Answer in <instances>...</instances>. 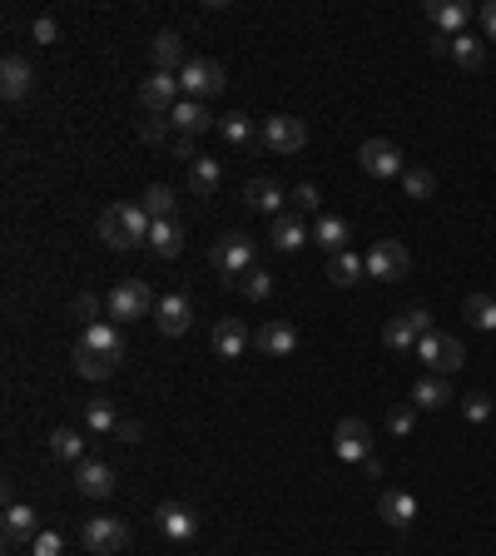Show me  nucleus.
I'll use <instances>...</instances> for the list:
<instances>
[{
  "label": "nucleus",
  "instance_id": "obj_1",
  "mask_svg": "<svg viewBox=\"0 0 496 556\" xmlns=\"http://www.w3.org/2000/svg\"><path fill=\"white\" fill-rule=\"evenodd\" d=\"M149 229H154V219L144 214V204H110L100 214V239L110 249H139V244H149Z\"/></svg>",
  "mask_w": 496,
  "mask_h": 556
},
{
  "label": "nucleus",
  "instance_id": "obj_2",
  "mask_svg": "<svg viewBox=\"0 0 496 556\" xmlns=\"http://www.w3.org/2000/svg\"><path fill=\"white\" fill-rule=\"evenodd\" d=\"M179 90L204 105V100H214V95L229 90V70H224L219 60H204V55H199V60H189V65L179 70Z\"/></svg>",
  "mask_w": 496,
  "mask_h": 556
},
{
  "label": "nucleus",
  "instance_id": "obj_3",
  "mask_svg": "<svg viewBox=\"0 0 496 556\" xmlns=\"http://www.w3.org/2000/svg\"><path fill=\"white\" fill-rule=\"evenodd\" d=\"M110 318L115 323H139V318H149V308H159V298L149 293V283L144 278H124V283H115L110 288Z\"/></svg>",
  "mask_w": 496,
  "mask_h": 556
},
{
  "label": "nucleus",
  "instance_id": "obj_4",
  "mask_svg": "<svg viewBox=\"0 0 496 556\" xmlns=\"http://www.w3.org/2000/svg\"><path fill=\"white\" fill-rule=\"evenodd\" d=\"M417 358H422V363H427V373H437V378H447V373H457V368L467 363L462 343H457L452 333H437V328L417 343Z\"/></svg>",
  "mask_w": 496,
  "mask_h": 556
},
{
  "label": "nucleus",
  "instance_id": "obj_5",
  "mask_svg": "<svg viewBox=\"0 0 496 556\" xmlns=\"http://www.w3.org/2000/svg\"><path fill=\"white\" fill-rule=\"evenodd\" d=\"M253 239L248 234H224V239H214V249H209V264L219 269L224 278H244L253 269Z\"/></svg>",
  "mask_w": 496,
  "mask_h": 556
},
{
  "label": "nucleus",
  "instance_id": "obj_6",
  "mask_svg": "<svg viewBox=\"0 0 496 556\" xmlns=\"http://www.w3.org/2000/svg\"><path fill=\"white\" fill-rule=\"evenodd\" d=\"M80 542H85L90 556H120L129 547V527H124L120 517H90L80 527Z\"/></svg>",
  "mask_w": 496,
  "mask_h": 556
},
{
  "label": "nucleus",
  "instance_id": "obj_7",
  "mask_svg": "<svg viewBox=\"0 0 496 556\" xmlns=\"http://www.w3.org/2000/svg\"><path fill=\"white\" fill-rule=\"evenodd\" d=\"M407 269H412V254H407L397 239H377L368 249V278L397 283V278H407Z\"/></svg>",
  "mask_w": 496,
  "mask_h": 556
},
{
  "label": "nucleus",
  "instance_id": "obj_8",
  "mask_svg": "<svg viewBox=\"0 0 496 556\" xmlns=\"http://www.w3.org/2000/svg\"><path fill=\"white\" fill-rule=\"evenodd\" d=\"M258 139H263L273 154H298V149L308 144V125L293 120V115H268L263 130H258Z\"/></svg>",
  "mask_w": 496,
  "mask_h": 556
},
{
  "label": "nucleus",
  "instance_id": "obj_9",
  "mask_svg": "<svg viewBox=\"0 0 496 556\" xmlns=\"http://www.w3.org/2000/svg\"><path fill=\"white\" fill-rule=\"evenodd\" d=\"M333 452H338L343 462H368L372 457V427L363 417H343V422L333 427Z\"/></svg>",
  "mask_w": 496,
  "mask_h": 556
},
{
  "label": "nucleus",
  "instance_id": "obj_10",
  "mask_svg": "<svg viewBox=\"0 0 496 556\" xmlns=\"http://www.w3.org/2000/svg\"><path fill=\"white\" fill-rule=\"evenodd\" d=\"M358 164L368 169L372 179H402V149L392 144V139H368L363 149H358Z\"/></svg>",
  "mask_w": 496,
  "mask_h": 556
},
{
  "label": "nucleus",
  "instance_id": "obj_11",
  "mask_svg": "<svg viewBox=\"0 0 496 556\" xmlns=\"http://www.w3.org/2000/svg\"><path fill=\"white\" fill-rule=\"evenodd\" d=\"M139 105H144L149 115H169V110L179 105V75H164V70H154V75L139 85Z\"/></svg>",
  "mask_w": 496,
  "mask_h": 556
},
{
  "label": "nucleus",
  "instance_id": "obj_12",
  "mask_svg": "<svg viewBox=\"0 0 496 556\" xmlns=\"http://www.w3.org/2000/svg\"><path fill=\"white\" fill-rule=\"evenodd\" d=\"M154 527H159L169 542H189V537L199 532V517H194L184 502H159V507H154Z\"/></svg>",
  "mask_w": 496,
  "mask_h": 556
},
{
  "label": "nucleus",
  "instance_id": "obj_13",
  "mask_svg": "<svg viewBox=\"0 0 496 556\" xmlns=\"http://www.w3.org/2000/svg\"><path fill=\"white\" fill-rule=\"evenodd\" d=\"M189 318H194L189 293H164V298H159V308H154V323H159V333H164V338L189 333Z\"/></svg>",
  "mask_w": 496,
  "mask_h": 556
},
{
  "label": "nucleus",
  "instance_id": "obj_14",
  "mask_svg": "<svg viewBox=\"0 0 496 556\" xmlns=\"http://www.w3.org/2000/svg\"><path fill=\"white\" fill-rule=\"evenodd\" d=\"M253 343H258V353H263V358H288V353L298 348V328H293V323H283V318H268V323L253 333Z\"/></svg>",
  "mask_w": 496,
  "mask_h": 556
},
{
  "label": "nucleus",
  "instance_id": "obj_15",
  "mask_svg": "<svg viewBox=\"0 0 496 556\" xmlns=\"http://www.w3.org/2000/svg\"><path fill=\"white\" fill-rule=\"evenodd\" d=\"M0 537H5V547H25V542H35L40 537V517H35V507H5V517H0Z\"/></svg>",
  "mask_w": 496,
  "mask_h": 556
},
{
  "label": "nucleus",
  "instance_id": "obj_16",
  "mask_svg": "<svg viewBox=\"0 0 496 556\" xmlns=\"http://www.w3.org/2000/svg\"><path fill=\"white\" fill-rule=\"evenodd\" d=\"M30 90H35V70H30V60L5 55V60H0V95H5V100H25Z\"/></svg>",
  "mask_w": 496,
  "mask_h": 556
},
{
  "label": "nucleus",
  "instance_id": "obj_17",
  "mask_svg": "<svg viewBox=\"0 0 496 556\" xmlns=\"http://www.w3.org/2000/svg\"><path fill=\"white\" fill-rule=\"evenodd\" d=\"M308 239H313V234H308V224H303L298 214H278V219L268 224V244H273L278 254H298Z\"/></svg>",
  "mask_w": 496,
  "mask_h": 556
},
{
  "label": "nucleus",
  "instance_id": "obj_18",
  "mask_svg": "<svg viewBox=\"0 0 496 556\" xmlns=\"http://www.w3.org/2000/svg\"><path fill=\"white\" fill-rule=\"evenodd\" d=\"M427 20L437 25V35H462L467 30V20H472V10L462 5V0H427Z\"/></svg>",
  "mask_w": 496,
  "mask_h": 556
},
{
  "label": "nucleus",
  "instance_id": "obj_19",
  "mask_svg": "<svg viewBox=\"0 0 496 556\" xmlns=\"http://www.w3.org/2000/svg\"><path fill=\"white\" fill-rule=\"evenodd\" d=\"M377 512H382V522L387 527H412V517H417V497L412 492H402V487H387L382 497H377Z\"/></svg>",
  "mask_w": 496,
  "mask_h": 556
},
{
  "label": "nucleus",
  "instance_id": "obj_20",
  "mask_svg": "<svg viewBox=\"0 0 496 556\" xmlns=\"http://www.w3.org/2000/svg\"><path fill=\"white\" fill-rule=\"evenodd\" d=\"M70 368H75L85 383H105V378H110L120 363H115V358H105V353H95L90 343H75V353H70Z\"/></svg>",
  "mask_w": 496,
  "mask_h": 556
},
{
  "label": "nucleus",
  "instance_id": "obj_21",
  "mask_svg": "<svg viewBox=\"0 0 496 556\" xmlns=\"http://www.w3.org/2000/svg\"><path fill=\"white\" fill-rule=\"evenodd\" d=\"M75 487H80V497H110L115 492V472H110V462H80L75 467Z\"/></svg>",
  "mask_w": 496,
  "mask_h": 556
},
{
  "label": "nucleus",
  "instance_id": "obj_22",
  "mask_svg": "<svg viewBox=\"0 0 496 556\" xmlns=\"http://www.w3.org/2000/svg\"><path fill=\"white\" fill-rule=\"evenodd\" d=\"M209 343H214V353H219V358H239V353L248 348L244 318H219V323H214V333H209Z\"/></svg>",
  "mask_w": 496,
  "mask_h": 556
},
{
  "label": "nucleus",
  "instance_id": "obj_23",
  "mask_svg": "<svg viewBox=\"0 0 496 556\" xmlns=\"http://www.w3.org/2000/svg\"><path fill=\"white\" fill-rule=\"evenodd\" d=\"M149 55H154V70H164V75H174V70L189 65V60H184V40H179L174 30H159L154 45H149Z\"/></svg>",
  "mask_w": 496,
  "mask_h": 556
},
{
  "label": "nucleus",
  "instance_id": "obj_24",
  "mask_svg": "<svg viewBox=\"0 0 496 556\" xmlns=\"http://www.w3.org/2000/svg\"><path fill=\"white\" fill-rule=\"evenodd\" d=\"M169 125H174V130H184V139H194V135H204V130L214 125V115H209L199 100H179V105L169 110Z\"/></svg>",
  "mask_w": 496,
  "mask_h": 556
},
{
  "label": "nucleus",
  "instance_id": "obj_25",
  "mask_svg": "<svg viewBox=\"0 0 496 556\" xmlns=\"http://www.w3.org/2000/svg\"><path fill=\"white\" fill-rule=\"evenodd\" d=\"M149 249H154L159 259H179V249H184V224H179V219H154Z\"/></svg>",
  "mask_w": 496,
  "mask_h": 556
},
{
  "label": "nucleus",
  "instance_id": "obj_26",
  "mask_svg": "<svg viewBox=\"0 0 496 556\" xmlns=\"http://www.w3.org/2000/svg\"><path fill=\"white\" fill-rule=\"evenodd\" d=\"M452 403V388H447V378H417L412 383V408H422V413H437V408H447Z\"/></svg>",
  "mask_w": 496,
  "mask_h": 556
},
{
  "label": "nucleus",
  "instance_id": "obj_27",
  "mask_svg": "<svg viewBox=\"0 0 496 556\" xmlns=\"http://www.w3.org/2000/svg\"><path fill=\"white\" fill-rule=\"evenodd\" d=\"M348 239H353V234H348V219H338V214H323V219L313 224V244L328 249V254H343Z\"/></svg>",
  "mask_w": 496,
  "mask_h": 556
},
{
  "label": "nucleus",
  "instance_id": "obj_28",
  "mask_svg": "<svg viewBox=\"0 0 496 556\" xmlns=\"http://www.w3.org/2000/svg\"><path fill=\"white\" fill-rule=\"evenodd\" d=\"M382 343H387V353H417L422 333L412 328V318H407V313H397V318H387V328H382Z\"/></svg>",
  "mask_w": 496,
  "mask_h": 556
},
{
  "label": "nucleus",
  "instance_id": "obj_29",
  "mask_svg": "<svg viewBox=\"0 0 496 556\" xmlns=\"http://www.w3.org/2000/svg\"><path fill=\"white\" fill-rule=\"evenodd\" d=\"M363 274H368V259H358L353 249H343V254L328 259V283H333V288H353Z\"/></svg>",
  "mask_w": 496,
  "mask_h": 556
},
{
  "label": "nucleus",
  "instance_id": "obj_30",
  "mask_svg": "<svg viewBox=\"0 0 496 556\" xmlns=\"http://www.w3.org/2000/svg\"><path fill=\"white\" fill-rule=\"evenodd\" d=\"M80 343H90L95 353H105V358H115V363L124 358V338L115 323H90V328L80 333Z\"/></svg>",
  "mask_w": 496,
  "mask_h": 556
},
{
  "label": "nucleus",
  "instance_id": "obj_31",
  "mask_svg": "<svg viewBox=\"0 0 496 556\" xmlns=\"http://www.w3.org/2000/svg\"><path fill=\"white\" fill-rule=\"evenodd\" d=\"M248 209H258V214H268V219H278V209H283V189L273 184V179H253L244 189Z\"/></svg>",
  "mask_w": 496,
  "mask_h": 556
},
{
  "label": "nucleus",
  "instance_id": "obj_32",
  "mask_svg": "<svg viewBox=\"0 0 496 556\" xmlns=\"http://www.w3.org/2000/svg\"><path fill=\"white\" fill-rule=\"evenodd\" d=\"M462 318H467L472 328L492 333L496 328V298L492 293H467V298H462Z\"/></svg>",
  "mask_w": 496,
  "mask_h": 556
},
{
  "label": "nucleus",
  "instance_id": "obj_33",
  "mask_svg": "<svg viewBox=\"0 0 496 556\" xmlns=\"http://www.w3.org/2000/svg\"><path fill=\"white\" fill-rule=\"evenodd\" d=\"M452 60H457L462 70H482V65H487V45H482L472 30H462V35H452Z\"/></svg>",
  "mask_w": 496,
  "mask_h": 556
},
{
  "label": "nucleus",
  "instance_id": "obj_34",
  "mask_svg": "<svg viewBox=\"0 0 496 556\" xmlns=\"http://www.w3.org/2000/svg\"><path fill=\"white\" fill-rule=\"evenodd\" d=\"M50 457H60V462H85V437L80 432H70V427H55L50 432Z\"/></svg>",
  "mask_w": 496,
  "mask_h": 556
},
{
  "label": "nucleus",
  "instance_id": "obj_35",
  "mask_svg": "<svg viewBox=\"0 0 496 556\" xmlns=\"http://www.w3.org/2000/svg\"><path fill=\"white\" fill-rule=\"evenodd\" d=\"M189 189H194L199 199H209V194L219 189V164H214L209 154H199V159L189 164Z\"/></svg>",
  "mask_w": 496,
  "mask_h": 556
},
{
  "label": "nucleus",
  "instance_id": "obj_36",
  "mask_svg": "<svg viewBox=\"0 0 496 556\" xmlns=\"http://www.w3.org/2000/svg\"><path fill=\"white\" fill-rule=\"evenodd\" d=\"M402 189H407V199H432L437 194V174L422 169V164H407L402 169Z\"/></svg>",
  "mask_w": 496,
  "mask_h": 556
},
{
  "label": "nucleus",
  "instance_id": "obj_37",
  "mask_svg": "<svg viewBox=\"0 0 496 556\" xmlns=\"http://www.w3.org/2000/svg\"><path fill=\"white\" fill-rule=\"evenodd\" d=\"M174 204H179V199H174L169 184H149V189H144V214H149V219H174Z\"/></svg>",
  "mask_w": 496,
  "mask_h": 556
},
{
  "label": "nucleus",
  "instance_id": "obj_38",
  "mask_svg": "<svg viewBox=\"0 0 496 556\" xmlns=\"http://www.w3.org/2000/svg\"><path fill=\"white\" fill-rule=\"evenodd\" d=\"M219 135L229 139V144H248V139H253V120H248L244 110H229V115L219 120Z\"/></svg>",
  "mask_w": 496,
  "mask_h": 556
},
{
  "label": "nucleus",
  "instance_id": "obj_39",
  "mask_svg": "<svg viewBox=\"0 0 496 556\" xmlns=\"http://www.w3.org/2000/svg\"><path fill=\"white\" fill-rule=\"evenodd\" d=\"M85 422H90V432H115V427H120V417H115V408H110L105 398H95V403L85 408Z\"/></svg>",
  "mask_w": 496,
  "mask_h": 556
},
{
  "label": "nucleus",
  "instance_id": "obj_40",
  "mask_svg": "<svg viewBox=\"0 0 496 556\" xmlns=\"http://www.w3.org/2000/svg\"><path fill=\"white\" fill-rule=\"evenodd\" d=\"M288 204H293L298 219H303V214H318V209H323V194H318V184H298V189L288 194Z\"/></svg>",
  "mask_w": 496,
  "mask_h": 556
},
{
  "label": "nucleus",
  "instance_id": "obj_41",
  "mask_svg": "<svg viewBox=\"0 0 496 556\" xmlns=\"http://www.w3.org/2000/svg\"><path fill=\"white\" fill-rule=\"evenodd\" d=\"M462 413H467V422H487V417L496 413V403L487 393H467V398H462Z\"/></svg>",
  "mask_w": 496,
  "mask_h": 556
},
{
  "label": "nucleus",
  "instance_id": "obj_42",
  "mask_svg": "<svg viewBox=\"0 0 496 556\" xmlns=\"http://www.w3.org/2000/svg\"><path fill=\"white\" fill-rule=\"evenodd\" d=\"M244 293L253 298V303H263V298L273 293V278L263 274V269H248V274H244Z\"/></svg>",
  "mask_w": 496,
  "mask_h": 556
},
{
  "label": "nucleus",
  "instance_id": "obj_43",
  "mask_svg": "<svg viewBox=\"0 0 496 556\" xmlns=\"http://www.w3.org/2000/svg\"><path fill=\"white\" fill-rule=\"evenodd\" d=\"M139 139H144V144H164V139H169V120H159V115H149V120L139 125Z\"/></svg>",
  "mask_w": 496,
  "mask_h": 556
},
{
  "label": "nucleus",
  "instance_id": "obj_44",
  "mask_svg": "<svg viewBox=\"0 0 496 556\" xmlns=\"http://www.w3.org/2000/svg\"><path fill=\"white\" fill-rule=\"evenodd\" d=\"M70 308H75V318H85V328H90V323H95V313H100V298H95V293H80Z\"/></svg>",
  "mask_w": 496,
  "mask_h": 556
},
{
  "label": "nucleus",
  "instance_id": "obj_45",
  "mask_svg": "<svg viewBox=\"0 0 496 556\" xmlns=\"http://www.w3.org/2000/svg\"><path fill=\"white\" fill-rule=\"evenodd\" d=\"M35 40H40V45H55V40H60V25H55V15H40V20H35Z\"/></svg>",
  "mask_w": 496,
  "mask_h": 556
},
{
  "label": "nucleus",
  "instance_id": "obj_46",
  "mask_svg": "<svg viewBox=\"0 0 496 556\" xmlns=\"http://www.w3.org/2000/svg\"><path fill=\"white\" fill-rule=\"evenodd\" d=\"M60 547H65V542H60L55 532H40V537L30 542V552H35V556H60Z\"/></svg>",
  "mask_w": 496,
  "mask_h": 556
},
{
  "label": "nucleus",
  "instance_id": "obj_47",
  "mask_svg": "<svg viewBox=\"0 0 496 556\" xmlns=\"http://www.w3.org/2000/svg\"><path fill=\"white\" fill-rule=\"evenodd\" d=\"M412 422H417V417H412V408H397V413L387 417V427H392L397 437H407V432H412Z\"/></svg>",
  "mask_w": 496,
  "mask_h": 556
},
{
  "label": "nucleus",
  "instance_id": "obj_48",
  "mask_svg": "<svg viewBox=\"0 0 496 556\" xmlns=\"http://www.w3.org/2000/svg\"><path fill=\"white\" fill-rule=\"evenodd\" d=\"M402 313H407V318H412V328H417V333H422V338H427V333H432V313H427V308H402Z\"/></svg>",
  "mask_w": 496,
  "mask_h": 556
},
{
  "label": "nucleus",
  "instance_id": "obj_49",
  "mask_svg": "<svg viewBox=\"0 0 496 556\" xmlns=\"http://www.w3.org/2000/svg\"><path fill=\"white\" fill-rule=\"evenodd\" d=\"M482 30L496 40V0H487V5H482Z\"/></svg>",
  "mask_w": 496,
  "mask_h": 556
},
{
  "label": "nucleus",
  "instance_id": "obj_50",
  "mask_svg": "<svg viewBox=\"0 0 496 556\" xmlns=\"http://www.w3.org/2000/svg\"><path fill=\"white\" fill-rule=\"evenodd\" d=\"M115 432H120L124 442H139V437H144V427H139V422H120Z\"/></svg>",
  "mask_w": 496,
  "mask_h": 556
}]
</instances>
